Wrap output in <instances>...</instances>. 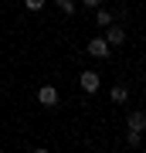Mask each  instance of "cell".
<instances>
[{
	"instance_id": "1",
	"label": "cell",
	"mask_w": 146,
	"mask_h": 153,
	"mask_svg": "<svg viewBox=\"0 0 146 153\" xmlns=\"http://www.w3.org/2000/svg\"><path fill=\"white\" fill-rule=\"evenodd\" d=\"M38 102L44 105V109H54V105H58V88L54 85H41L38 88Z\"/></svg>"
},
{
	"instance_id": "2",
	"label": "cell",
	"mask_w": 146,
	"mask_h": 153,
	"mask_svg": "<svg viewBox=\"0 0 146 153\" xmlns=\"http://www.w3.org/2000/svg\"><path fill=\"white\" fill-rule=\"evenodd\" d=\"M109 51H112V48H109L105 38H92V41H88V55H92V58H109Z\"/></svg>"
},
{
	"instance_id": "3",
	"label": "cell",
	"mask_w": 146,
	"mask_h": 153,
	"mask_svg": "<svg viewBox=\"0 0 146 153\" xmlns=\"http://www.w3.org/2000/svg\"><path fill=\"white\" fill-rule=\"evenodd\" d=\"M99 85H102L99 71H82V88H85L88 95H92V92H99Z\"/></svg>"
},
{
	"instance_id": "4",
	"label": "cell",
	"mask_w": 146,
	"mask_h": 153,
	"mask_svg": "<svg viewBox=\"0 0 146 153\" xmlns=\"http://www.w3.org/2000/svg\"><path fill=\"white\" fill-rule=\"evenodd\" d=\"M105 41L109 44H122L126 41V27H122V24H109V27H105Z\"/></svg>"
},
{
	"instance_id": "5",
	"label": "cell",
	"mask_w": 146,
	"mask_h": 153,
	"mask_svg": "<svg viewBox=\"0 0 146 153\" xmlns=\"http://www.w3.org/2000/svg\"><path fill=\"white\" fill-rule=\"evenodd\" d=\"M129 129H136V133H143V129H146V112H139V109L129 112Z\"/></svg>"
},
{
	"instance_id": "6",
	"label": "cell",
	"mask_w": 146,
	"mask_h": 153,
	"mask_svg": "<svg viewBox=\"0 0 146 153\" xmlns=\"http://www.w3.org/2000/svg\"><path fill=\"white\" fill-rule=\"evenodd\" d=\"M109 99H112V102H126V99H129V88L126 85H112L109 88Z\"/></svg>"
},
{
	"instance_id": "7",
	"label": "cell",
	"mask_w": 146,
	"mask_h": 153,
	"mask_svg": "<svg viewBox=\"0 0 146 153\" xmlns=\"http://www.w3.org/2000/svg\"><path fill=\"white\" fill-rule=\"evenodd\" d=\"M95 24H99V27H109V24H112V14H109L105 7H99V10H95Z\"/></svg>"
},
{
	"instance_id": "8",
	"label": "cell",
	"mask_w": 146,
	"mask_h": 153,
	"mask_svg": "<svg viewBox=\"0 0 146 153\" xmlns=\"http://www.w3.org/2000/svg\"><path fill=\"white\" fill-rule=\"evenodd\" d=\"M54 4L61 7L65 14H75V7H78V0H54Z\"/></svg>"
},
{
	"instance_id": "9",
	"label": "cell",
	"mask_w": 146,
	"mask_h": 153,
	"mask_svg": "<svg viewBox=\"0 0 146 153\" xmlns=\"http://www.w3.org/2000/svg\"><path fill=\"white\" fill-rule=\"evenodd\" d=\"M139 140H143V133H136V129L126 133V143H129V146H139Z\"/></svg>"
},
{
	"instance_id": "10",
	"label": "cell",
	"mask_w": 146,
	"mask_h": 153,
	"mask_svg": "<svg viewBox=\"0 0 146 153\" xmlns=\"http://www.w3.org/2000/svg\"><path fill=\"white\" fill-rule=\"evenodd\" d=\"M24 4H27V10L38 14V10H44V4H48V0H24Z\"/></svg>"
},
{
	"instance_id": "11",
	"label": "cell",
	"mask_w": 146,
	"mask_h": 153,
	"mask_svg": "<svg viewBox=\"0 0 146 153\" xmlns=\"http://www.w3.org/2000/svg\"><path fill=\"white\" fill-rule=\"evenodd\" d=\"M102 0H82V7H99Z\"/></svg>"
}]
</instances>
